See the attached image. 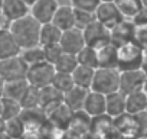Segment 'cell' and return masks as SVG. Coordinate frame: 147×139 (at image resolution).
I'll list each match as a JSON object with an SVG mask.
<instances>
[{
	"mask_svg": "<svg viewBox=\"0 0 147 139\" xmlns=\"http://www.w3.org/2000/svg\"><path fill=\"white\" fill-rule=\"evenodd\" d=\"M40 23L35 20L30 15L22 18L9 25V31L13 35L15 41L20 46V49L32 48L39 45V35H40Z\"/></svg>",
	"mask_w": 147,
	"mask_h": 139,
	"instance_id": "6da1fadb",
	"label": "cell"
},
{
	"mask_svg": "<svg viewBox=\"0 0 147 139\" xmlns=\"http://www.w3.org/2000/svg\"><path fill=\"white\" fill-rule=\"evenodd\" d=\"M118 51V64L117 70L120 73L125 71H136V70H141V62H143V49L137 46L134 42L125 44L120 48Z\"/></svg>",
	"mask_w": 147,
	"mask_h": 139,
	"instance_id": "7a4b0ae2",
	"label": "cell"
},
{
	"mask_svg": "<svg viewBox=\"0 0 147 139\" xmlns=\"http://www.w3.org/2000/svg\"><path fill=\"white\" fill-rule=\"evenodd\" d=\"M92 91L108 96L111 93L120 91V71L118 70H95L92 81Z\"/></svg>",
	"mask_w": 147,
	"mask_h": 139,
	"instance_id": "3957f363",
	"label": "cell"
},
{
	"mask_svg": "<svg viewBox=\"0 0 147 139\" xmlns=\"http://www.w3.org/2000/svg\"><path fill=\"white\" fill-rule=\"evenodd\" d=\"M55 67L49 62H39L35 65H30L28 70V76H26V81L29 83V86L35 87V89H45L49 87L52 84L53 76H55Z\"/></svg>",
	"mask_w": 147,
	"mask_h": 139,
	"instance_id": "277c9868",
	"label": "cell"
},
{
	"mask_svg": "<svg viewBox=\"0 0 147 139\" xmlns=\"http://www.w3.org/2000/svg\"><path fill=\"white\" fill-rule=\"evenodd\" d=\"M28 70H29V65L25 62V59L20 55L0 61V77L6 83L26 80Z\"/></svg>",
	"mask_w": 147,
	"mask_h": 139,
	"instance_id": "5b68a950",
	"label": "cell"
},
{
	"mask_svg": "<svg viewBox=\"0 0 147 139\" xmlns=\"http://www.w3.org/2000/svg\"><path fill=\"white\" fill-rule=\"evenodd\" d=\"M82 33H84L85 46H91L94 49H100V48L111 44V41H110V29H107L104 25H101L97 20L90 23L82 31Z\"/></svg>",
	"mask_w": 147,
	"mask_h": 139,
	"instance_id": "8992f818",
	"label": "cell"
},
{
	"mask_svg": "<svg viewBox=\"0 0 147 139\" xmlns=\"http://www.w3.org/2000/svg\"><path fill=\"white\" fill-rule=\"evenodd\" d=\"M146 80H147V76L141 70L120 73V91L125 96L137 93V91H143L146 86Z\"/></svg>",
	"mask_w": 147,
	"mask_h": 139,
	"instance_id": "52a82bcc",
	"label": "cell"
},
{
	"mask_svg": "<svg viewBox=\"0 0 147 139\" xmlns=\"http://www.w3.org/2000/svg\"><path fill=\"white\" fill-rule=\"evenodd\" d=\"M94 13H95V20L104 25L110 31L124 20V16L120 13L115 3H100V6Z\"/></svg>",
	"mask_w": 147,
	"mask_h": 139,
	"instance_id": "ba28073f",
	"label": "cell"
},
{
	"mask_svg": "<svg viewBox=\"0 0 147 139\" xmlns=\"http://www.w3.org/2000/svg\"><path fill=\"white\" fill-rule=\"evenodd\" d=\"M58 0H38L35 5L30 6V16L38 20L40 25L51 23L53 20V16L59 7Z\"/></svg>",
	"mask_w": 147,
	"mask_h": 139,
	"instance_id": "9c48e42d",
	"label": "cell"
},
{
	"mask_svg": "<svg viewBox=\"0 0 147 139\" xmlns=\"http://www.w3.org/2000/svg\"><path fill=\"white\" fill-rule=\"evenodd\" d=\"M134 33H136L134 23L128 19H124L121 23H118L115 28L110 31V41L115 48H120L125 44L134 42Z\"/></svg>",
	"mask_w": 147,
	"mask_h": 139,
	"instance_id": "30bf717a",
	"label": "cell"
},
{
	"mask_svg": "<svg viewBox=\"0 0 147 139\" xmlns=\"http://www.w3.org/2000/svg\"><path fill=\"white\" fill-rule=\"evenodd\" d=\"M62 51L65 54H71V55H78V52L85 46V41H84V33L82 31L74 28L69 31L62 32L61 36V42H59Z\"/></svg>",
	"mask_w": 147,
	"mask_h": 139,
	"instance_id": "8fae6325",
	"label": "cell"
},
{
	"mask_svg": "<svg viewBox=\"0 0 147 139\" xmlns=\"http://www.w3.org/2000/svg\"><path fill=\"white\" fill-rule=\"evenodd\" d=\"M30 13V7L23 0H3L2 6V18L3 20L13 23L22 18H26Z\"/></svg>",
	"mask_w": 147,
	"mask_h": 139,
	"instance_id": "7c38bea8",
	"label": "cell"
},
{
	"mask_svg": "<svg viewBox=\"0 0 147 139\" xmlns=\"http://www.w3.org/2000/svg\"><path fill=\"white\" fill-rule=\"evenodd\" d=\"M82 112L85 114H88L91 119L98 117V116H104L105 114V96L101 93L90 90L87 97H85Z\"/></svg>",
	"mask_w": 147,
	"mask_h": 139,
	"instance_id": "4fadbf2b",
	"label": "cell"
},
{
	"mask_svg": "<svg viewBox=\"0 0 147 139\" xmlns=\"http://www.w3.org/2000/svg\"><path fill=\"white\" fill-rule=\"evenodd\" d=\"M113 126L121 138H137V119L130 113H124L113 119Z\"/></svg>",
	"mask_w": 147,
	"mask_h": 139,
	"instance_id": "5bb4252c",
	"label": "cell"
},
{
	"mask_svg": "<svg viewBox=\"0 0 147 139\" xmlns=\"http://www.w3.org/2000/svg\"><path fill=\"white\" fill-rule=\"evenodd\" d=\"M20 46L15 41L13 35L10 33L9 28L0 29V61L20 55Z\"/></svg>",
	"mask_w": 147,
	"mask_h": 139,
	"instance_id": "9a60e30c",
	"label": "cell"
},
{
	"mask_svg": "<svg viewBox=\"0 0 147 139\" xmlns=\"http://www.w3.org/2000/svg\"><path fill=\"white\" fill-rule=\"evenodd\" d=\"M52 23L62 32L75 28V10L69 5H61L53 16Z\"/></svg>",
	"mask_w": 147,
	"mask_h": 139,
	"instance_id": "2e32d148",
	"label": "cell"
},
{
	"mask_svg": "<svg viewBox=\"0 0 147 139\" xmlns=\"http://www.w3.org/2000/svg\"><path fill=\"white\" fill-rule=\"evenodd\" d=\"M125 113V94L121 91L111 93L105 96V114L115 119Z\"/></svg>",
	"mask_w": 147,
	"mask_h": 139,
	"instance_id": "e0dca14e",
	"label": "cell"
},
{
	"mask_svg": "<svg viewBox=\"0 0 147 139\" xmlns=\"http://www.w3.org/2000/svg\"><path fill=\"white\" fill-rule=\"evenodd\" d=\"M98 52V68L101 70H117L118 64V51L113 44H108L100 49Z\"/></svg>",
	"mask_w": 147,
	"mask_h": 139,
	"instance_id": "ac0fdd59",
	"label": "cell"
},
{
	"mask_svg": "<svg viewBox=\"0 0 147 139\" xmlns=\"http://www.w3.org/2000/svg\"><path fill=\"white\" fill-rule=\"evenodd\" d=\"M88 91L90 90L74 87V89H71L69 91H66L63 94V103L74 113H75V112H81L82 107H84V102H85V97H87Z\"/></svg>",
	"mask_w": 147,
	"mask_h": 139,
	"instance_id": "d6986e66",
	"label": "cell"
},
{
	"mask_svg": "<svg viewBox=\"0 0 147 139\" xmlns=\"http://www.w3.org/2000/svg\"><path fill=\"white\" fill-rule=\"evenodd\" d=\"M146 109H147V93L144 90L125 96V112L127 113L137 116L140 113H144Z\"/></svg>",
	"mask_w": 147,
	"mask_h": 139,
	"instance_id": "ffe728a7",
	"label": "cell"
},
{
	"mask_svg": "<svg viewBox=\"0 0 147 139\" xmlns=\"http://www.w3.org/2000/svg\"><path fill=\"white\" fill-rule=\"evenodd\" d=\"M29 83L26 80H18V81H9L5 84V90H3V96L6 99L10 100H16V102H22V99L25 97V94L29 90Z\"/></svg>",
	"mask_w": 147,
	"mask_h": 139,
	"instance_id": "44dd1931",
	"label": "cell"
},
{
	"mask_svg": "<svg viewBox=\"0 0 147 139\" xmlns=\"http://www.w3.org/2000/svg\"><path fill=\"white\" fill-rule=\"evenodd\" d=\"M94 76H95V70L78 65L77 70L72 73L74 84H75V87H80V89H84V90H91Z\"/></svg>",
	"mask_w": 147,
	"mask_h": 139,
	"instance_id": "7402d4cb",
	"label": "cell"
},
{
	"mask_svg": "<svg viewBox=\"0 0 147 139\" xmlns=\"http://www.w3.org/2000/svg\"><path fill=\"white\" fill-rule=\"evenodd\" d=\"M62 31L56 28L52 22L45 23L40 26V35H39V45L40 46H48V45H55L61 42Z\"/></svg>",
	"mask_w": 147,
	"mask_h": 139,
	"instance_id": "603a6c76",
	"label": "cell"
},
{
	"mask_svg": "<svg viewBox=\"0 0 147 139\" xmlns=\"http://www.w3.org/2000/svg\"><path fill=\"white\" fill-rule=\"evenodd\" d=\"M115 6L118 7L120 13L124 16V19L131 20L144 6L141 0H115Z\"/></svg>",
	"mask_w": 147,
	"mask_h": 139,
	"instance_id": "cb8c5ba5",
	"label": "cell"
},
{
	"mask_svg": "<svg viewBox=\"0 0 147 139\" xmlns=\"http://www.w3.org/2000/svg\"><path fill=\"white\" fill-rule=\"evenodd\" d=\"M22 104L16 100H10L6 97H2V110H0V117H2L5 122L19 117L22 114Z\"/></svg>",
	"mask_w": 147,
	"mask_h": 139,
	"instance_id": "d4e9b609",
	"label": "cell"
},
{
	"mask_svg": "<svg viewBox=\"0 0 147 139\" xmlns=\"http://www.w3.org/2000/svg\"><path fill=\"white\" fill-rule=\"evenodd\" d=\"M77 59H78V65L98 70V52H97V49H94L91 46H84L78 52Z\"/></svg>",
	"mask_w": 147,
	"mask_h": 139,
	"instance_id": "484cf974",
	"label": "cell"
},
{
	"mask_svg": "<svg viewBox=\"0 0 147 139\" xmlns=\"http://www.w3.org/2000/svg\"><path fill=\"white\" fill-rule=\"evenodd\" d=\"M53 67H55V71H56V73L72 74V73L77 70V67H78L77 55H71V54H65V52H63Z\"/></svg>",
	"mask_w": 147,
	"mask_h": 139,
	"instance_id": "4316f807",
	"label": "cell"
},
{
	"mask_svg": "<svg viewBox=\"0 0 147 139\" xmlns=\"http://www.w3.org/2000/svg\"><path fill=\"white\" fill-rule=\"evenodd\" d=\"M51 86H52L56 91H59L61 94H65L66 91H69L71 89L75 87V84H74V78H72V74H63V73H55Z\"/></svg>",
	"mask_w": 147,
	"mask_h": 139,
	"instance_id": "83f0119b",
	"label": "cell"
},
{
	"mask_svg": "<svg viewBox=\"0 0 147 139\" xmlns=\"http://www.w3.org/2000/svg\"><path fill=\"white\" fill-rule=\"evenodd\" d=\"M20 57L25 59V62L29 67L35 65V64H39V62H45V54H43V48L40 45L22 49L20 51Z\"/></svg>",
	"mask_w": 147,
	"mask_h": 139,
	"instance_id": "f1b7e54d",
	"label": "cell"
},
{
	"mask_svg": "<svg viewBox=\"0 0 147 139\" xmlns=\"http://www.w3.org/2000/svg\"><path fill=\"white\" fill-rule=\"evenodd\" d=\"M5 130H6L10 136H13V138H22V136L25 135L26 127H25L23 120H22L20 116H19V117H15V119L7 120V122H6V129H5Z\"/></svg>",
	"mask_w": 147,
	"mask_h": 139,
	"instance_id": "f546056e",
	"label": "cell"
},
{
	"mask_svg": "<svg viewBox=\"0 0 147 139\" xmlns=\"http://www.w3.org/2000/svg\"><path fill=\"white\" fill-rule=\"evenodd\" d=\"M75 10V9H74ZM95 20L94 12H85V10H75V28L80 31H84L90 23Z\"/></svg>",
	"mask_w": 147,
	"mask_h": 139,
	"instance_id": "4dcf8cb0",
	"label": "cell"
},
{
	"mask_svg": "<svg viewBox=\"0 0 147 139\" xmlns=\"http://www.w3.org/2000/svg\"><path fill=\"white\" fill-rule=\"evenodd\" d=\"M100 0H69V6L75 10H85V12H95L100 6Z\"/></svg>",
	"mask_w": 147,
	"mask_h": 139,
	"instance_id": "1f68e13d",
	"label": "cell"
},
{
	"mask_svg": "<svg viewBox=\"0 0 147 139\" xmlns=\"http://www.w3.org/2000/svg\"><path fill=\"white\" fill-rule=\"evenodd\" d=\"M43 48V54H45V61L55 65L56 61L61 58V55L63 54L62 48L59 44H55V45H48V46H42Z\"/></svg>",
	"mask_w": 147,
	"mask_h": 139,
	"instance_id": "d6a6232c",
	"label": "cell"
},
{
	"mask_svg": "<svg viewBox=\"0 0 147 139\" xmlns=\"http://www.w3.org/2000/svg\"><path fill=\"white\" fill-rule=\"evenodd\" d=\"M136 119H137V138L138 139L147 138V112L137 114Z\"/></svg>",
	"mask_w": 147,
	"mask_h": 139,
	"instance_id": "836d02e7",
	"label": "cell"
},
{
	"mask_svg": "<svg viewBox=\"0 0 147 139\" xmlns=\"http://www.w3.org/2000/svg\"><path fill=\"white\" fill-rule=\"evenodd\" d=\"M134 44L140 46L143 51L147 49V28H136Z\"/></svg>",
	"mask_w": 147,
	"mask_h": 139,
	"instance_id": "e575fe53",
	"label": "cell"
},
{
	"mask_svg": "<svg viewBox=\"0 0 147 139\" xmlns=\"http://www.w3.org/2000/svg\"><path fill=\"white\" fill-rule=\"evenodd\" d=\"M131 22L134 23L136 28H147V7H143L133 19Z\"/></svg>",
	"mask_w": 147,
	"mask_h": 139,
	"instance_id": "d590c367",
	"label": "cell"
},
{
	"mask_svg": "<svg viewBox=\"0 0 147 139\" xmlns=\"http://www.w3.org/2000/svg\"><path fill=\"white\" fill-rule=\"evenodd\" d=\"M141 71L147 76V49L143 52V62H141Z\"/></svg>",
	"mask_w": 147,
	"mask_h": 139,
	"instance_id": "8d00e7d4",
	"label": "cell"
},
{
	"mask_svg": "<svg viewBox=\"0 0 147 139\" xmlns=\"http://www.w3.org/2000/svg\"><path fill=\"white\" fill-rule=\"evenodd\" d=\"M5 84H6V81L0 77V97L3 96V90H5Z\"/></svg>",
	"mask_w": 147,
	"mask_h": 139,
	"instance_id": "74e56055",
	"label": "cell"
},
{
	"mask_svg": "<svg viewBox=\"0 0 147 139\" xmlns=\"http://www.w3.org/2000/svg\"><path fill=\"white\" fill-rule=\"evenodd\" d=\"M23 2H25V3H26V5H28V6L30 7L32 5H35V3L38 2V0H23Z\"/></svg>",
	"mask_w": 147,
	"mask_h": 139,
	"instance_id": "f35d334b",
	"label": "cell"
},
{
	"mask_svg": "<svg viewBox=\"0 0 147 139\" xmlns=\"http://www.w3.org/2000/svg\"><path fill=\"white\" fill-rule=\"evenodd\" d=\"M100 2H101V3H114L115 0H100Z\"/></svg>",
	"mask_w": 147,
	"mask_h": 139,
	"instance_id": "ab89813d",
	"label": "cell"
},
{
	"mask_svg": "<svg viewBox=\"0 0 147 139\" xmlns=\"http://www.w3.org/2000/svg\"><path fill=\"white\" fill-rule=\"evenodd\" d=\"M2 6H3V0H0V16H2Z\"/></svg>",
	"mask_w": 147,
	"mask_h": 139,
	"instance_id": "60d3db41",
	"label": "cell"
},
{
	"mask_svg": "<svg viewBox=\"0 0 147 139\" xmlns=\"http://www.w3.org/2000/svg\"><path fill=\"white\" fill-rule=\"evenodd\" d=\"M2 20H3V18L0 16V29H3V25H2Z\"/></svg>",
	"mask_w": 147,
	"mask_h": 139,
	"instance_id": "b9f144b4",
	"label": "cell"
},
{
	"mask_svg": "<svg viewBox=\"0 0 147 139\" xmlns=\"http://www.w3.org/2000/svg\"><path fill=\"white\" fill-rule=\"evenodd\" d=\"M141 2H143V6L147 7V0H141Z\"/></svg>",
	"mask_w": 147,
	"mask_h": 139,
	"instance_id": "7bdbcfd3",
	"label": "cell"
},
{
	"mask_svg": "<svg viewBox=\"0 0 147 139\" xmlns=\"http://www.w3.org/2000/svg\"><path fill=\"white\" fill-rule=\"evenodd\" d=\"M144 91L147 93V80H146V86H144Z\"/></svg>",
	"mask_w": 147,
	"mask_h": 139,
	"instance_id": "ee69618b",
	"label": "cell"
},
{
	"mask_svg": "<svg viewBox=\"0 0 147 139\" xmlns=\"http://www.w3.org/2000/svg\"><path fill=\"white\" fill-rule=\"evenodd\" d=\"M0 110H2V97H0Z\"/></svg>",
	"mask_w": 147,
	"mask_h": 139,
	"instance_id": "f6af8a7d",
	"label": "cell"
},
{
	"mask_svg": "<svg viewBox=\"0 0 147 139\" xmlns=\"http://www.w3.org/2000/svg\"><path fill=\"white\" fill-rule=\"evenodd\" d=\"M124 139V138H123ZM125 139H138V138H125Z\"/></svg>",
	"mask_w": 147,
	"mask_h": 139,
	"instance_id": "bcb514c9",
	"label": "cell"
},
{
	"mask_svg": "<svg viewBox=\"0 0 147 139\" xmlns=\"http://www.w3.org/2000/svg\"><path fill=\"white\" fill-rule=\"evenodd\" d=\"M143 139H147V138H143Z\"/></svg>",
	"mask_w": 147,
	"mask_h": 139,
	"instance_id": "7dc6e473",
	"label": "cell"
},
{
	"mask_svg": "<svg viewBox=\"0 0 147 139\" xmlns=\"http://www.w3.org/2000/svg\"><path fill=\"white\" fill-rule=\"evenodd\" d=\"M146 112H147V109H146Z\"/></svg>",
	"mask_w": 147,
	"mask_h": 139,
	"instance_id": "c3c4849f",
	"label": "cell"
}]
</instances>
